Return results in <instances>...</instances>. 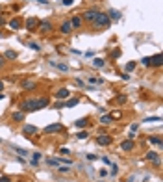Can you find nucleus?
Wrapping results in <instances>:
<instances>
[{
	"instance_id": "42",
	"label": "nucleus",
	"mask_w": 163,
	"mask_h": 182,
	"mask_svg": "<svg viewBox=\"0 0 163 182\" xmlns=\"http://www.w3.org/2000/svg\"><path fill=\"white\" fill-rule=\"evenodd\" d=\"M59 171H61V173H69L70 167H61V165H59Z\"/></svg>"
},
{
	"instance_id": "15",
	"label": "nucleus",
	"mask_w": 163,
	"mask_h": 182,
	"mask_svg": "<svg viewBox=\"0 0 163 182\" xmlns=\"http://www.w3.org/2000/svg\"><path fill=\"white\" fill-rule=\"evenodd\" d=\"M87 117H82V119H78V121H74V126L76 128H85V126H87Z\"/></svg>"
},
{
	"instance_id": "3",
	"label": "nucleus",
	"mask_w": 163,
	"mask_h": 182,
	"mask_svg": "<svg viewBox=\"0 0 163 182\" xmlns=\"http://www.w3.org/2000/svg\"><path fill=\"white\" fill-rule=\"evenodd\" d=\"M20 108H22V112H35V110H37V100L35 99L22 100V102H20Z\"/></svg>"
},
{
	"instance_id": "44",
	"label": "nucleus",
	"mask_w": 163,
	"mask_h": 182,
	"mask_svg": "<svg viewBox=\"0 0 163 182\" xmlns=\"http://www.w3.org/2000/svg\"><path fill=\"white\" fill-rule=\"evenodd\" d=\"M102 162H104V164H106V165H111V162H109V158H106V156H104V158H102Z\"/></svg>"
},
{
	"instance_id": "4",
	"label": "nucleus",
	"mask_w": 163,
	"mask_h": 182,
	"mask_svg": "<svg viewBox=\"0 0 163 182\" xmlns=\"http://www.w3.org/2000/svg\"><path fill=\"white\" fill-rule=\"evenodd\" d=\"M100 11H96V9H87V11H84V15H82V21L85 22H93L96 17H98Z\"/></svg>"
},
{
	"instance_id": "31",
	"label": "nucleus",
	"mask_w": 163,
	"mask_h": 182,
	"mask_svg": "<svg viewBox=\"0 0 163 182\" xmlns=\"http://www.w3.org/2000/svg\"><path fill=\"white\" fill-rule=\"evenodd\" d=\"M135 65H137L135 62H130V63H126V71H134V69H135Z\"/></svg>"
},
{
	"instance_id": "5",
	"label": "nucleus",
	"mask_w": 163,
	"mask_h": 182,
	"mask_svg": "<svg viewBox=\"0 0 163 182\" xmlns=\"http://www.w3.org/2000/svg\"><path fill=\"white\" fill-rule=\"evenodd\" d=\"M37 32H39V34H48V32H52V24H50L48 21L39 22V24H37Z\"/></svg>"
},
{
	"instance_id": "8",
	"label": "nucleus",
	"mask_w": 163,
	"mask_h": 182,
	"mask_svg": "<svg viewBox=\"0 0 163 182\" xmlns=\"http://www.w3.org/2000/svg\"><path fill=\"white\" fill-rule=\"evenodd\" d=\"M37 24H39V19L37 17H28L26 19V28L32 32V30H37Z\"/></svg>"
},
{
	"instance_id": "40",
	"label": "nucleus",
	"mask_w": 163,
	"mask_h": 182,
	"mask_svg": "<svg viewBox=\"0 0 163 182\" xmlns=\"http://www.w3.org/2000/svg\"><path fill=\"white\" fill-rule=\"evenodd\" d=\"M61 162H63V164H72V160H70V158H59V164H61Z\"/></svg>"
},
{
	"instance_id": "23",
	"label": "nucleus",
	"mask_w": 163,
	"mask_h": 182,
	"mask_svg": "<svg viewBox=\"0 0 163 182\" xmlns=\"http://www.w3.org/2000/svg\"><path fill=\"white\" fill-rule=\"evenodd\" d=\"M47 165H52V167H58V165H59V160H58V158H47Z\"/></svg>"
},
{
	"instance_id": "10",
	"label": "nucleus",
	"mask_w": 163,
	"mask_h": 182,
	"mask_svg": "<svg viewBox=\"0 0 163 182\" xmlns=\"http://www.w3.org/2000/svg\"><path fill=\"white\" fill-rule=\"evenodd\" d=\"M56 97H58L59 100H63V99H69L70 97V91L67 88H63V89H58L56 91Z\"/></svg>"
},
{
	"instance_id": "7",
	"label": "nucleus",
	"mask_w": 163,
	"mask_h": 182,
	"mask_svg": "<svg viewBox=\"0 0 163 182\" xmlns=\"http://www.w3.org/2000/svg\"><path fill=\"white\" fill-rule=\"evenodd\" d=\"M63 130V125L61 123H56V125H50L45 128V134H56V132H61Z\"/></svg>"
},
{
	"instance_id": "37",
	"label": "nucleus",
	"mask_w": 163,
	"mask_h": 182,
	"mask_svg": "<svg viewBox=\"0 0 163 182\" xmlns=\"http://www.w3.org/2000/svg\"><path fill=\"white\" fill-rule=\"evenodd\" d=\"M61 4H63V6H72L74 0H61Z\"/></svg>"
},
{
	"instance_id": "48",
	"label": "nucleus",
	"mask_w": 163,
	"mask_h": 182,
	"mask_svg": "<svg viewBox=\"0 0 163 182\" xmlns=\"http://www.w3.org/2000/svg\"><path fill=\"white\" fill-rule=\"evenodd\" d=\"M4 67V56H0V69Z\"/></svg>"
},
{
	"instance_id": "46",
	"label": "nucleus",
	"mask_w": 163,
	"mask_h": 182,
	"mask_svg": "<svg viewBox=\"0 0 163 182\" xmlns=\"http://www.w3.org/2000/svg\"><path fill=\"white\" fill-rule=\"evenodd\" d=\"M4 24H6V19H4L2 15H0V26H4Z\"/></svg>"
},
{
	"instance_id": "6",
	"label": "nucleus",
	"mask_w": 163,
	"mask_h": 182,
	"mask_svg": "<svg viewBox=\"0 0 163 182\" xmlns=\"http://www.w3.org/2000/svg\"><path fill=\"white\" fill-rule=\"evenodd\" d=\"M96 143L102 145V147H104V145H109L111 143V136H108V134H98V136H96Z\"/></svg>"
},
{
	"instance_id": "51",
	"label": "nucleus",
	"mask_w": 163,
	"mask_h": 182,
	"mask_svg": "<svg viewBox=\"0 0 163 182\" xmlns=\"http://www.w3.org/2000/svg\"><path fill=\"white\" fill-rule=\"evenodd\" d=\"M0 37H2V32H0Z\"/></svg>"
},
{
	"instance_id": "11",
	"label": "nucleus",
	"mask_w": 163,
	"mask_h": 182,
	"mask_svg": "<svg viewBox=\"0 0 163 182\" xmlns=\"http://www.w3.org/2000/svg\"><path fill=\"white\" fill-rule=\"evenodd\" d=\"M134 147H135L134 139H126L121 143V150H134Z\"/></svg>"
},
{
	"instance_id": "29",
	"label": "nucleus",
	"mask_w": 163,
	"mask_h": 182,
	"mask_svg": "<svg viewBox=\"0 0 163 182\" xmlns=\"http://www.w3.org/2000/svg\"><path fill=\"white\" fill-rule=\"evenodd\" d=\"M87 82H89V84H102L104 80H102V78H93V76H89V78H87Z\"/></svg>"
},
{
	"instance_id": "34",
	"label": "nucleus",
	"mask_w": 163,
	"mask_h": 182,
	"mask_svg": "<svg viewBox=\"0 0 163 182\" xmlns=\"http://www.w3.org/2000/svg\"><path fill=\"white\" fill-rule=\"evenodd\" d=\"M121 56V48H115L113 52H111V58H119Z\"/></svg>"
},
{
	"instance_id": "20",
	"label": "nucleus",
	"mask_w": 163,
	"mask_h": 182,
	"mask_svg": "<svg viewBox=\"0 0 163 182\" xmlns=\"http://www.w3.org/2000/svg\"><path fill=\"white\" fill-rule=\"evenodd\" d=\"M4 60H17V52H15V50H6Z\"/></svg>"
},
{
	"instance_id": "17",
	"label": "nucleus",
	"mask_w": 163,
	"mask_h": 182,
	"mask_svg": "<svg viewBox=\"0 0 163 182\" xmlns=\"http://www.w3.org/2000/svg\"><path fill=\"white\" fill-rule=\"evenodd\" d=\"M9 26H11L13 30H19L20 26H22V22H20V19H19V17H15V19H13V21H11V22H9Z\"/></svg>"
},
{
	"instance_id": "50",
	"label": "nucleus",
	"mask_w": 163,
	"mask_h": 182,
	"mask_svg": "<svg viewBox=\"0 0 163 182\" xmlns=\"http://www.w3.org/2000/svg\"><path fill=\"white\" fill-rule=\"evenodd\" d=\"M0 100H4V93H0Z\"/></svg>"
},
{
	"instance_id": "19",
	"label": "nucleus",
	"mask_w": 163,
	"mask_h": 182,
	"mask_svg": "<svg viewBox=\"0 0 163 182\" xmlns=\"http://www.w3.org/2000/svg\"><path fill=\"white\" fill-rule=\"evenodd\" d=\"M22 132H24V134H35V132H37V128H35L33 125H26V126L22 128Z\"/></svg>"
},
{
	"instance_id": "49",
	"label": "nucleus",
	"mask_w": 163,
	"mask_h": 182,
	"mask_svg": "<svg viewBox=\"0 0 163 182\" xmlns=\"http://www.w3.org/2000/svg\"><path fill=\"white\" fill-rule=\"evenodd\" d=\"M0 91H4V82L0 80Z\"/></svg>"
},
{
	"instance_id": "41",
	"label": "nucleus",
	"mask_w": 163,
	"mask_h": 182,
	"mask_svg": "<svg viewBox=\"0 0 163 182\" xmlns=\"http://www.w3.org/2000/svg\"><path fill=\"white\" fill-rule=\"evenodd\" d=\"M121 117V112H113L111 113V119H119Z\"/></svg>"
},
{
	"instance_id": "32",
	"label": "nucleus",
	"mask_w": 163,
	"mask_h": 182,
	"mask_svg": "<svg viewBox=\"0 0 163 182\" xmlns=\"http://www.w3.org/2000/svg\"><path fill=\"white\" fill-rule=\"evenodd\" d=\"M76 136H78V139H85V138H87V132H85V130H82V132H78Z\"/></svg>"
},
{
	"instance_id": "28",
	"label": "nucleus",
	"mask_w": 163,
	"mask_h": 182,
	"mask_svg": "<svg viewBox=\"0 0 163 182\" xmlns=\"http://www.w3.org/2000/svg\"><path fill=\"white\" fill-rule=\"evenodd\" d=\"M28 47H30V48H32V50H35V52H39V50H41V47H39V43H33V41H30V43H28Z\"/></svg>"
},
{
	"instance_id": "38",
	"label": "nucleus",
	"mask_w": 163,
	"mask_h": 182,
	"mask_svg": "<svg viewBox=\"0 0 163 182\" xmlns=\"http://www.w3.org/2000/svg\"><path fill=\"white\" fill-rule=\"evenodd\" d=\"M146 123H152V121H161V117H146Z\"/></svg>"
},
{
	"instance_id": "39",
	"label": "nucleus",
	"mask_w": 163,
	"mask_h": 182,
	"mask_svg": "<svg viewBox=\"0 0 163 182\" xmlns=\"http://www.w3.org/2000/svg\"><path fill=\"white\" fill-rule=\"evenodd\" d=\"M0 182H11V178L8 175H4V176H0Z\"/></svg>"
},
{
	"instance_id": "14",
	"label": "nucleus",
	"mask_w": 163,
	"mask_h": 182,
	"mask_svg": "<svg viewBox=\"0 0 163 182\" xmlns=\"http://www.w3.org/2000/svg\"><path fill=\"white\" fill-rule=\"evenodd\" d=\"M146 160H150L156 165H160V156H157V153H146Z\"/></svg>"
},
{
	"instance_id": "16",
	"label": "nucleus",
	"mask_w": 163,
	"mask_h": 182,
	"mask_svg": "<svg viewBox=\"0 0 163 182\" xmlns=\"http://www.w3.org/2000/svg\"><path fill=\"white\" fill-rule=\"evenodd\" d=\"M93 67H96V69H104L106 67V62L102 58H95L93 60Z\"/></svg>"
},
{
	"instance_id": "22",
	"label": "nucleus",
	"mask_w": 163,
	"mask_h": 182,
	"mask_svg": "<svg viewBox=\"0 0 163 182\" xmlns=\"http://www.w3.org/2000/svg\"><path fill=\"white\" fill-rule=\"evenodd\" d=\"M80 100H78V97H74V99H69L67 102H65V108H72V106H76Z\"/></svg>"
},
{
	"instance_id": "35",
	"label": "nucleus",
	"mask_w": 163,
	"mask_h": 182,
	"mask_svg": "<svg viewBox=\"0 0 163 182\" xmlns=\"http://www.w3.org/2000/svg\"><path fill=\"white\" fill-rule=\"evenodd\" d=\"M117 102H119V104H124L126 102V97H124V95H122V97L119 95V97H117Z\"/></svg>"
},
{
	"instance_id": "2",
	"label": "nucleus",
	"mask_w": 163,
	"mask_h": 182,
	"mask_svg": "<svg viewBox=\"0 0 163 182\" xmlns=\"http://www.w3.org/2000/svg\"><path fill=\"white\" fill-rule=\"evenodd\" d=\"M93 24L96 28H108L109 26V17H108V13H98V17L93 21Z\"/></svg>"
},
{
	"instance_id": "12",
	"label": "nucleus",
	"mask_w": 163,
	"mask_h": 182,
	"mask_svg": "<svg viewBox=\"0 0 163 182\" xmlns=\"http://www.w3.org/2000/svg\"><path fill=\"white\" fill-rule=\"evenodd\" d=\"M61 34H65V35H67V34H70V32H72V26H70V22L69 21H65L63 24H61Z\"/></svg>"
},
{
	"instance_id": "25",
	"label": "nucleus",
	"mask_w": 163,
	"mask_h": 182,
	"mask_svg": "<svg viewBox=\"0 0 163 182\" xmlns=\"http://www.w3.org/2000/svg\"><path fill=\"white\" fill-rule=\"evenodd\" d=\"M108 17H111V19H121V11H117V9H111V11L108 13Z\"/></svg>"
},
{
	"instance_id": "21",
	"label": "nucleus",
	"mask_w": 163,
	"mask_h": 182,
	"mask_svg": "<svg viewBox=\"0 0 163 182\" xmlns=\"http://www.w3.org/2000/svg\"><path fill=\"white\" fill-rule=\"evenodd\" d=\"M22 88L24 89H35V82H33V80H24V82H22Z\"/></svg>"
},
{
	"instance_id": "13",
	"label": "nucleus",
	"mask_w": 163,
	"mask_h": 182,
	"mask_svg": "<svg viewBox=\"0 0 163 182\" xmlns=\"http://www.w3.org/2000/svg\"><path fill=\"white\" fill-rule=\"evenodd\" d=\"M50 65H52V67H56V69H59V71H63V73H67V71H69V65H67V63H58V62H50Z\"/></svg>"
},
{
	"instance_id": "45",
	"label": "nucleus",
	"mask_w": 163,
	"mask_h": 182,
	"mask_svg": "<svg viewBox=\"0 0 163 182\" xmlns=\"http://www.w3.org/2000/svg\"><path fill=\"white\" fill-rule=\"evenodd\" d=\"M30 2H39V4H47L48 0H30Z\"/></svg>"
},
{
	"instance_id": "52",
	"label": "nucleus",
	"mask_w": 163,
	"mask_h": 182,
	"mask_svg": "<svg viewBox=\"0 0 163 182\" xmlns=\"http://www.w3.org/2000/svg\"><path fill=\"white\" fill-rule=\"evenodd\" d=\"M0 11H2V8H0Z\"/></svg>"
},
{
	"instance_id": "36",
	"label": "nucleus",
	"mask_w": 163,
	"mask_h": 182,
	"mask_svg": "<svg viewBox=\"0 0 163 182\" xmlns=\"http://www.w3.org/2000/svg\"><path fill=\"white\" fill-rule=\"evenodd\" d=\"M54 108H58V110H59V108H65V102H63V100H59V102L54 104Z\"/></svg>"
},
{
	"instance_id": "33",
	"label": "nucleus",
	"mask_w": 163,
	"mask_h": 182,
	"mask_svg": "<svg viewBox=\"0 0 163 182\" xmlns=\"http://www.w3.org/2000/svg\"><path fill=\"white\" fill-rule=\"evenodd\" d=\"M69 153H70V149H67V147H61L59 149V154H63V156H67Z\"/></svg>"
},
{
	"instance_id": "27",
	"label": "nucleus",
	"mask_w": 163,
	"mask_h": 182,
	"mask_svg": "<svg viewBox=\"0 0 163 182\" xmlns=\"http://www.w3.org/2000/svg\"><path fill=\"white\" fill-rule=\"evenodd\" d=\"M100 123L102 125H109L111 123V115H102V117H100Z\"/></svg>"
},
{
	"instance_id": "24",
	"label": "nucleus",
	"mask_w": 163,
	"mask_h": 182,
	"mask_svg": "<svg viewBox=\"0 0 163 182\" xmlns=\"http://www.w3.org/2000/svg\"><path fill=\"white\" fill-rule=\"evenodd\" d=\"M13 150H15V153H17L19 156H26V154H28V150H26V149H22V147H13Z\"/></svg>"
},
{
	"instance_id": "26",
	"label": "nucleus",
	"mask_w": 163,
	"mask_h": 182,
	"mask_svg": "<svg viewBox=\"0 0 163 182\" xmlns=\"http://www.w3.org/2000/svg\"><path fill=\"white\" fill-rule=\"evenodd\" d=\"M24 119V112H15L13 113V121H22Z\"/></svg>"
},
{
	"instance_id": "30",
	"label": "nucleus",
	"mask_w": 163,
	"mask_h": 182,
	"mask_svg": "<svg viewBox=\"0 0 163 182\" xmlns=\"http://www.w3.org/2000/svg\"><path fill=\"white\" fill-rule=\"evenodd\" d=\"M148 141H150L152 145H157V147H160V145H161V138H150Z\"/></svg>"
},
{
	"instance_id": "43",
	"label": "nucleus",
	"mask_w": 163,
	"mask_h": 182,
	"mask_svg": "<svg viewBox=\"0 0 163 182\" xmlns=\"http://www.w3.org/2000/svg\"><path fill=\"white\" fill-rule=\"evenodd\" d=\"M121 76H122V80H130V74H128V73H122Z\"/></svg>"
},
{
	"instance_id": "18",
	"label": "nucleus",
	"mask_w": 163,
	"mask_h": 182,
	"mask_svg": "<svg viewBox=\"0 0 163 182\" xmlns=\"http://www.w3.org/2000/svg\"><path fill=\"white\" fill-rule=\"evenodd\" d=\"M48 104H50V100H48V99H37V110H41V108H47Z\"/></svg>"
},
{
	"instance_id": "1",
	"label": "nucleus",
	"mask_w": 163,
	"mask_h": 182,
	"mask_svg": "<svg viewBox=\"0 0 163 182\" xmlns=\"http://www.w3.org/2000/svg\"><path fill=\"white\" fill-rule=\"evenodd\" d=\"M141 62H143V65H146V67H161L163 58H161V54H156V56H146V58H143Z\"/></svg>"
},
{
	"instance_id": "9",
	"label": "nucleus",
	"mask_w": 163,
	"mask_h": 182,
	"mask_svg": "<svg viewBox=\"0 0 163 182\" xmlns=\"http://www.w3.org/2000/svg\"><path fill=\"white\" fill-rule=\"evenodd\" d=\"M70 26L72 28H82V24H84V21H82V17L80 15H72V19H70Z\"/></svg>"
},
{
	"instance_id": "47",
	"label": "nucleus",
	"mask_w": 163,
	"mask_h": 182,
	"mask_svg": "<svg viewBox=\"0 0 163 182\" xmlns=\"http://www.w3.org/2000/svg\"><path fill=\"white\" fill-rule=\"evenodd\" d=\"M39 158H41V154H39V153H33V160H35V162H37Z\"/></svg>"
}]
</instances>
